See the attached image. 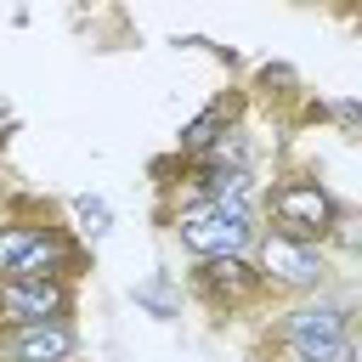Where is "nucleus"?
<instances>
[{"label":"nucleus","instance_id":"obj_2","mask_svg":"<svg viewBox=\"0 0 362 362\" xmlns=\"http://www.w3.org/2000/svg\"><path fill=\"white\" fill-rule=\"evenodd\" d=\"M170 238L204 260V255H249L255 232H260V209L255 204H221V198H187L170 215Z\"/></svg>","mask_w":362,"mask_h":362},{"label":"nucleus","instance_id":"obj_7","mask_svg":"<svg viewBox=\"0 0 362 362\" xmlns=\"http://www.w3.org/2000/svg\"><path fill=\"white\" fill-rule=\"evenodd\" d=\"M79 283L74 277H0V322H74Z\"/></svg>","mask_w":362,"mask_h":362},{"label":"nucleus","instance_id":"obj_6","mask_svg":"<svg viewBox=\"0 0 362 362\" xmlns=\"http://www.w3.org/2000/svg\"><path fill=\"white\" fill-rule=\"evenodd\" d=\"M272 334H277V345H283L288 356L305 351V345L339 339V334H351V300H339V294H328V288L294 294V300L283 305V317L272 322Z\"/></svg>","mask_w":362,"mask_h":362},{"label":"nucleus","instance_id":"obj_9","mask_svg":"<svg viewBox=\"0 0 362 362\" xmlns=\"http://www.w3.org/2000/svg\"><path fill=\"white\" fill-rule=\"evenodd\" d=\"M238 113H243V96H215L192 124H181V136H175V158H198V153H209V147L238 124Z\"/></svg>","mask_w":362,"mask_h":362},{"label":"nucleus","instance_id":"obj_4","mask_svg":"<svg viewBox=\"0 0 362 362\" xmlns=\"http://www.w3.org/2000/svg\"><path fill=\"white\" fill-rule=\"evenodd\" d=\"M249 260H255V272L266 277V288L283 294V300H294V294H317V288L334 283V249H328V243L288 238V232H272V226L255 232Z\"/></svg>","mask_w":362,"mask_h":362},{"label":"nucleus","instance_id":"obj_3","mask_svg":"<svg viewBox=\"0 0 362 362\" xmlns=\"http://www.w3.org/2000/svg\"><path fill=\"white\" fill-rule=\"evenodd\" d=\"M260 226L272 232H288V238H311V243H328L334 226L345 221V204L317 181V175H283L272 187H260Z\"/></svg>","mask_w":362,"mask_h":362},{"label":"nucleus","instance_id":"obj_8","mask_svg":"<svg viewBox=\"0 0 362 362\" xmlns=\"http://www.w3.org/2000/svg\"><path fill=\"white\" fill-rule=\"evenodd\" d=\"M79 328L74 322H0V362H74Z\"/></svg>","mask_w":362,"mask_h":362},{"label":"nucleus","instance_id":"obj_1","mask_svg":"<svg viewBox=\"0 0 362 362\" xmlns=\"http://www.w3.org/2000/svg\"><path fill=\"white\" fill-rule=\"evenodd\" d=\"M90 255L85 243L51 221V209H28L17 204L11 215H0V277H85Z\"/></svg>","mask_w":362,"mask_h":362},{"label":"nucleus","instance_id":"obj_5","mask_svg":"<svg viewBox=\"0 0 362 362\" xmlns=\"http://www.w3.org/2000/svg\"><path fill=\"white\" fill-rule=\"evenodd\" d=\"M187 288L215 317H238V311H255L260 300H272V288H266V277L255 272L249 255H204V260H192Z\"/></svg>","mask_w":362,"mask_h":362}]
</instances>
